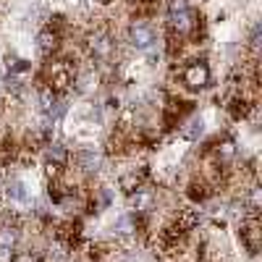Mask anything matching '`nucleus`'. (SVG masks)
I'll return each mask as SVG.
<instances>
[{"mask_svg": "<svg viewBox=\"0 0 262 262\" xmlns=\"http://www.w3.org/2000/svg\"><path fill=\"white\" fill-rule=\"evenodd\" d=\"M205 134V118L202 116H194L184 128H181V139L184 142H200Z\"/></svg>", "mask_w": 262, "mask_h": 262, "instance_id": "f8f14e48", "label": "nucleus"}, {"mask_svg": "<svg viewBox=\"0 0 262 262\" xmlns=\"http://www.w3.org/2000/svg\"><path fill=\"white\" fill-rule=\"evenodd\" d=\"M236 155H238V147H236L233 139H223L221 144L215 147V158L221 163H231V160H236Z\"/></svg>", "mask_w": 262, "mask_h": 262, "instance_id": "ddd939ff", "label": "nucleus"}, {"mask_svg": "<svg viewBox=\"0 0 262 262\" xmlns=\"http://www.w3.org/2000/svg\"><path fill=\"white\" fill-rule=\"evenodd\" d=\"M155 202H158L155 191L147 189V186H137L134 191H128V200H126L131 215H147V212H152V210H155Z\"/></svg>", "mask_w": 262, "mask_h": 262, "instance_id": "20e7f679", "label": "nucleus"}, {"mask_svg": "<svg viewBox=\"0 0 262 262\" xmlns=\"http://www.w3.org/2000/svg\"><path fill=\"white\" fill-rule=\"evenodd\" d=\"M113 236L121 238V242H128V238H134L137 236V221H134V215L131 212H123L116 217V223H113Z\"/></svg>", "mask_w": 262, "mask_h": 262, "instance_id": "1a4fd4ad", "label": "nucleus"}, {"mask_svg": "<svg viewBox=\"0 0 262 262\" xmlns=\"http://www.w3.org/2000/svg\"><path fill=\"white\" fill-rule=\"evenodd\" d=\"M126 42H128V48H134L139 53H147L158 45V32L152 24H147V21L137 18V21H131L128 24V32H126Z\"/></svg>", "mask_w": 262, "mask_h": 262, "instance_id": "f03ea898", "label": "nucleus"}, {"mask_svg": "<svg viewBox=\"0 0 262 262\" xmlns=\"http://www.w3.org/2000/svg\"><path fill=\"white\" fill-rule=\"evenodd\" d=\"M18 242H21V228H18L16 221H8V223L0 226V252L3 254L16 252Z\"/></svg>", "mask_w": 262, "mask_h": 262, "instance_id": "0eeeda50", "label": "nucleus"}, {"mask_svg": "<svg viewBox=\"0 0 262 262\" xmlns=\"http://www.w3.org/2000/svg\"><path fill=\"white\" fill-rule=\"evenodd\" d=\"M252 111H254V105H252L244 95H236V97L228 102V113H231V118H233V121H244Z\"/></svg>", "mask_w": 262, "mask_h": 262, "instance_id": "9b49d317", "label": "nucleus"}, {"mask_svg": "<svg viewBox=\"0 0 262 262\" xmlns=\"http://www.w3.org/2000/svg\"><path fill=\"white\" fill-rule=\"evenodd\" d=\"M58 48H60V34L58 32H53L50 27L37 32V50L42 55H53V53H58Z\"/></svg>", "mask_w": 262, "mask_h": 262, "instance_id": "6e6552de", "label": "nucleus"}, {"mask_svg": "<svg viewBox=\"0 0 262 262\" xmlns=\"http://www.w3.org/2000/svg\"><path fill=\"white\" fill-rule=\"evenodd\" d=\"M74 160H76V165L81 168V170H86V173H97L100 170V165H102V155L97 149H79L76 155H74Z\"/></svg>", "mask_w": 262, "mask_h": 262, "instance_id": "9d476101", "label": "nucleus"}, {"mask_svg": "<svg viewBox=\"0 0 262 262\" xmlns=\"http://www.w3.org/2000/svg\"><path fill=\"white\" fill-rule=\"evenodd\" d=\"M86 50H90L92 60L97 63H111L118 53V39L113 37V32H107L102 27H97L95 32L86 34Z\"/></svg>", "mask_w": 262, "mask_h": 262, "instance_id": "f257e3e1", "label": "nucleus"}, {"mask_svg": "<svg viewBox=\"0 0 262 262\" xmlns=\"http://www.w3.org/2000/svg\"><path fill=\"white\" fill-rule=\"evenodd\" d=\"M181 81L186 84V90L191 92H200L205 90V86L210 84V66L205 60H191L184 66V71H181Z\"/></svg>", "mask_w": 262, "mask_h": 262, "instance_id": "7ed1b4c3", "label": "nucleus"}, {"mask_svg": "<svg viewBox=\"0 0 262 262\" xmlns=\"http://www.w3.org/2000/svg\"><path fill=\"white\" fill-rule=\"evenodd\" d=\"M42 158H45V165H55V168L63 170L66 165L71 163V152L60 142H48L45 149H42Z\"/></svg>", "mask_w": 262, "mask_h": 262, "instance_id": "423d86ee", "label": "nucleus"}, {"mask_svg": "<svg viewBox=\"0 0 262 262\" xmlns=\"http://www.w3.org/2000/svg\"><path fill=\"white\" fill-rule=\"evenodd\" d=\"M168 27L173 29V34H189L196 29V21H194V13L189 8H181V11H168Z\"/></svg>", "mask_w": 262, "mask_h": 262, "instance_id": "39448f33", "label": "nucleus"}]
</instances>
